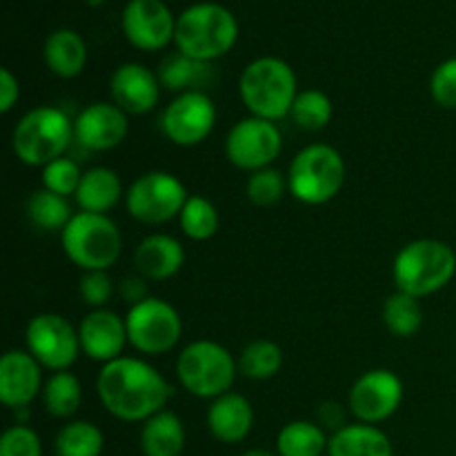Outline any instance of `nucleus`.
Wrapping results in <instances>:
<instances>
[{"label": "nucleus", "instance_id": "nucleus-27", "mask_svg": "<svg viewBox=\"0 0 456 456\" xmlns=\"http://www.w3.org/2000/svg\"><path fill=\"white\" fill-rule=\"evenodd\" d=\"M328 435L314 421H292L281 428L276 436L279 456H321L328 452Z\"/></svg>", "mask_w": 456, "mask_h": 456}, {"label": "nucleus", "instance_id": "nucleus-44", "mask_svg": "<svg viewBox=\"0 0 456 456\" xmlns=\"http://www.w3.org/2000/svg\"><path fill=\"white\" fill-rule=\"evenodd\" d=\"M87 3H89V4H94V7H96V4H101L102 0H87Z\"/></svg>", "mask_w": 456, "mask_h": 456}, {"label": "nucleus", "instance_id": "nucleus-23", "mask_svg": "<svg viewBox=\"0 0 456 456\" xmlns=\"http://www.w3.org/2000/svg\"><path fill=\"white\" fill-rule=\"evenodd\" d=\"M328 456H395L390 436L377 426L354 423L332 432Z\"/></svg>", "mask_w": 456, "mask_h": 456}, {"label": "nucleus", "instance_id": "nucleus-5", "mask_svg": "<svg viewBox=\"0 0 456 456\" xmlns=\"http://www.w3.org/2000/svg\"><path fill=\"white\" fill-rule=\"evenodd\" d=\"M239 38V25L232 12L214 3H200L185 9L176 20L178 52L196 61L212 62L225 56Z\"/></svg>", "mask_w": 456, "mask_h": 456}, {"label": "nucleus", "instance_id": "nucleus-18", "mask_svg": "<svg viewBox=\"0 0 456 456\" xmlns=\"http://www.w3.org/2000/svg\"><path fill=\"white\" fill-rule=\"evenodd\" d=\"M43 387V365L29 352L9 350L0 359V401L7 408H29Z\"/></svg>", "mask_w": 456, "mask_h": 456}, {"label": "nucleus", "instance_id": "nucleus-7", "mask_svg": "<svg viewBox=\"0 0 456 456\" xmlns=\"http://www.w3.org/2000/svg\"><path fill=\"white\" fill-rule=\"evenodd\" d=\"M62 252L85 272L110 270L123 252L118 225L107 214L78 212L61 234Z\"/></svg>", "mask_w": 456, "mask_h": 456}, {"label": "nucleus", "instance_id": "nucleus-4", "mask_svg": "<svg viewBox=\"0 0 456 456\" xmlns=\"http://www.w3.org/2000/svg\"><path fill=\"white\" fill-rule=\"evenodd\" d=\"M74 142V123L62 110L43 105L29 110L12 134V147L18 160L29 167H45L62 159Z\"/></svg>", "mask_w": 456, "mask_h": 456}, {"label": "nucleus", "instance_id": "nucleus-17", "mask_svg": "<svg viewBox=\"0 0 456 456\" xmlns=\"http://www.w3.org/2000/svg\"><path fill=\"white\" fill-rule=\"evenodd\" d=\"M80 337V350L98 363H111V361L120 359L125 350L127 338V325L125 319H120L116 312L107 310H92L78 328Z\"/></svg>", "mask_w": 456, "mask_h": 456}, {"label": "nucleus", "instance_id": "nucleus-10", "mask_svg": "<svg viewBox=\"0 0 456 456\" xmlns=\"http://www.w3.org/2000/svg\"><path fill=\"white\" fill-rule=\"evenodd\" d=\"M187 190L178 176L169 172H147L129 185L125 194L129 216L145 225H163L181 216L187 203Z\"/></svg>", "mask_w": 456, "mask_h": 456}, {"label": "nucleus", "instance_id": "nucleus-37", "mask_svg": "<svg viewBox=\"0 0 456 456\" xmlns=\"http://www.w3.org/2000/svg\"><path fill=\"white\" fill-rule=\"evenodd\" d=\"M0 456H43V441L29 426L16 423L0 439Z\"/></svg>", "mask_w": 456, "mask_h": 456}, {"label": "nucleus", "instance_id": "nucleus-1", "mask_svg": "<svg viewBox=\"0 0 456 456\" xmlns=\"http://www.w3.org/2000/svg\"><path fill=\"white\" fill-rule=\"evenodd\" d=\"M96 392L102 408L118 421L145 423L163 412L172 399V386L163 374L142 359L120 356L98 372Z\"/></svg>", "mask_w": 456, "mask_h": 456}, {"label": "nucleus", "instance_id": "nucleus-2", "mask_svg": "<svg viewBox=\"0 0 456 456\" xmlns=\"http://www.w3.org/2000/svg\"><path fill=\"white\" fill-rule=\"evenodd\" d=\"M454 249L436 239H417L403 245L392 263L396 289L414 298L436 294L454 279Z\"/></svg>", "mask_w": 456, "mask_h": 456}, {"label": "nucleus", "instance_id": "nucleus-41", "mask_svg": "<svg viewBox=\"0 0 456 456\" xmlns=\"http://www.w3.org/2000/svg\"><path fill=\"white\" fill-rule=\"evenodd\" d=\"M147 279H142L141 274L136 276H125L118 285V294L123 297L125 303H129V307L136 305V303L145 301L147 298Z\"/></svg>", "mask_w": 456, "mask_h": 456}, {"label": "nucleus", "instance_id": "nucleus-43", "mask_svg": "<svg viewBox=\"0 0 456 456\" xmlns=\"http://www.w3.org/2000/svg\"><path fill=\"white\" fill-rule=\"evenodd\" d=\"M243 456H279L274 452H270V450H263V448H254V450H248Z\"/></svg>", "mask_w": 456, "mask_h": 456}, {"label": "nucleus", "instance_id": "nucleus-33", "mask_svg": "<svg viewBox=\"0 0 456 456\" xmlns=\"http://www.w3.org/2000/svg\"><path fill=\"white\" fill-rule=\"evenodd\" d=\"M181 230L187 239L191 240H209L218 232L221 225V218H218V209L212 200H208L205 196H190L183 208L181 216Z\"/></svg>", "mask_w": 456, "mask_h": 456}, {"label": "nucleus", "instance_id": "nucleus-12", "mask_svg": "<svg viewBox=\"0 0 456 456\" xmlns=\"http://www.w3.org/2000/svg\"><path fill=\"white\" fill-rule=\"evenodd\" d=\"M283 150V136L276 123L256 116L239 120L225 138V156L243 172H258L272 167Z\"/></svg>", "mask_w": 456, "mask_h": 456}, {"label": "nucleus", "instance_id": "nucleus-22", "mask_svg": "<svg viewBox=\"0 0 456 456\" xmlns=\"http://www.w3.org/2000/svg\"><path fill=\"white\" fill-rule=\"evenodd\" d=\"M159 80L169 92H205L216 80V71H214L212 62L196 61V58L176 52L163 58L159 67Z\"/></svg>", "mask_w": 456, "mask_h": 456}, {"label": "nucleus", "instance_id": "nucleus-6", "mask_svg": "<svg viewBox=\"0 0 456 456\" xmlns=\"http://www.w3.org/2000/svg\"><path fill=\"white\" fill-rule=\"evenodd\" d=\"M346 160L325 142H314L298 151L288 169V190L298 203L325 205L337 199L346 183Z\"/></svg>", "mask_w": 456, "mask_h": 456}, {"label": "nucleus", "instance_id": "nucleus-3", "mask_svg": "<svg viewBox=\"0 0 456 456\" xmlns=\"http://www.w3.org/2000/svg\"><path fill=\"white\" fill-rule=\"evenodd\" d=\"M239 92L249 114L276 123L292 111L298 96L297 76L281 58H256L240 74Z\"/></svg>", "mask_w": 456, "mask_h": 456}, {"label": "nucleus", "instance_id": "nucleus-11", "mask_svg": "<svg viewBox=\"0 0 456 456\" xmlns=\"http://www.w3.org/2000/svg\"><path fill=\"white\" fill-rule=\"evenodd\" d=\"M27 352L43 368L52 372H65L76 363L80 350L78 330L61 314L43 312L27 323L25 330Z\"/></svg>", "mask_w": 456, "mask_h": 456}, {"label": "nucleus", "instance_id": "nucleus-40", "mask_svg": "<svg viewBox=\"0 0 456 456\" xmlns=\"http://www.w3.org/2000/svg\"><path fill=\"white\" fill-rule=\"evenodd\" d=\"M20 98V85L9 69H0V111L9 114Z\"/></svg>", "mask_w": 456, "mask_h": 456}, {"label": "nucleus", "instance_id": "nucleus-38", "mask_svg": "<svg viewBox=\"0 0 456 456\" xmlns=\"http://www.w3.org/2000/svg\"><path fill=\"white\" fill-rule=\"evenodd\" d=\"M78 289L85 305L94 307V310H102L114 297V281L110 279L105 270L85 272Z\"/></svg>", "mask_w": 456, "mask_h": 456}, {"label": "nucleus", "instance_id": "nucleus-32", "mask_svg": "<svg viewBox=\"0 0 456 456\" xmlns=\"http://www.w3.org/2000/svg\"><path fill=\"white\" fill-rule=\"evenodd\" d=\"M383 323L395 337H414L423 325V307L419 298L396 289L383 303Z\"/></svg>", "mask_w": 456, "mask_h": 456}, {"label": "nucleus", "instance_id": "nucleus-25", "mask_svg": "<svg viewBox=\"0 0 456 456\" xmlns=\"http://www.w3.org/2000/svg\"><path fill=\"white\" fill-rule=\"evenodd\" d=\"M123 196V183L118 174L110 167H92L83 172L76 203L83 212L107 214Z\"/></svg>", "mask_w": 456, "mask_h": 456}, {"label": "nucleus", "instance_id": "nucleus-9", "mask_svg": "<svg viewBox=\"0 0 456 456\" xmlns=\"http://www.w3.org/2000/svg\"><path fill=\"white\" fill-rule=\"evenodd\" d=\"M127 338L141 354H167L178 346L183 334V319L172 303L147 297L129 307L125 316Z\"/></svg>", "mask_w": 456, "mask_h": 456}, {"label": "nucleus", "instance_id": "nucleus-8", "mask_svg": "<svg viewBox=\"0 0 456 456\" xmlns=\"http://www.w3.org/2000/svg\"><path fill=\"white\" fill-rule=\"evenodd\" d=\"M176 374L183 390L199 399L214 401L232 390L239 363L221 343L200 338L183 347L176 361Z\"/></svg>", "mask_w": 456, "mask_h": 456}, {"label": "nucleus", "instance_id": "nucleus-21", "mask_svg": "<svg viewBox=\"0 0 456 456\" xmlns=\"http://www.w3.org/2000/svg\"><path fill=\"white\" fill-rule=\"evenodd\" d=\"M208 428L221 444H240L254 428L252 403L236 392L218 396L208 410Z\"/></svg>", "mask_w": 456, "mask_h": 456}, {"label": "nucleus", "instance_id": "nucleus-42", "mask_svg": "<svg viewBox=\"0 0 456 456\" xmlns=\"http://www.w3.org/2000/svg\"><path fill=\"white\" fill-rule=\"evenodd\" d=\"M319 426H325V428H332L334 432L341 430L343 426H347L346 423V412H343V408L338 403H334V401H328V403H323L319 408Z\"/></svg>", "mask_w": 456, "mask_h": 456}, {"label": "nucleus", "instance_id": "nucleus-35", "mask_svg": "<svg viewBox=\"0 0 456 456\" xmlns=\"http://www.w3.org/2000/svg\"><path fill=\"white\" fill-rule=\"evenodd\" d=\"M245 191H248V199L252 200L256 208H272V205H276L283 199L285 191H289L288 176H283V174L274 167L258 169V172L249 174Z\"/></svg>", "mask_w": 456, "mask_h": 456}, {"label": "nucleus", "instance_id": "nucleus-19", "mask_svg": "<svg viewBox=\"0 0 456 456\" xmlns=\"http://www.w3.org/2000/svg\"><path fill=\"white\" fill-rule=\"evenodd\" d=\"M159 74L138 62H125L111 76V101L127 116L150 114L160 101Z\"/></svg>", "mask_w": 456, "mask_h": 456}, {"label": "nucleus", "instance_id": "nucleus-20", "mask_svg": "<svg viewBox=\"0 0 456 456\" xmlns=\"http://www.w3.org/2000/svg\"><path fill=\"white\" fill-rule=\"evenodd\" d=\"M185 265L181 240L169 234H150L134 249V267L147 281H167Z\"/></svg>", "mask_w": 456, "mask_h": 456}, {"label": "nucleus", "instance_id": "nucleus-16", "mask_svg": "<svg viewBox=\"0 0 456 456\" xmlns=\"http://www.w3.org/2000/svg\"><path fill=\"white\" fill-rule=\"evenodd\" d=\"M123 31L134 47L156 52L174 38L176 20L160 0H129L123 12Z\"/></svg>", "mask_w": 456, "mask_h": 456}, {"label": "nucleus", "instance_id": "nucleus-24", "mask_svg": "<svg viewBox=\"0 0 456 456\" xmlns=\"http://www.w3.org/2000/svg\"><path fill=\"white\" fill-rule=\"evenodd\" d=\"M185 439L181 417L163 410L142 423L141 450L145 456H181L185 450Z\"/></svg>", "mask_w": 456, "mask_h": 456}, {"label": "nucleus", "instance_id": "nucleus-13", "mask_svg": "<svg viewBox=\"0 0 456 456\" xmlns=\"http://www.w3.org/2000/svg\"><path fill=\"white\" fill-rule=\"evenodd\" d=\"M216 105L208 92H185L169 101L160 116L163 134L178 147H194L212 134Z\"/></svg>", "mask_w": 456, "mask_h": 456}, {"label": "nucleus", "instance_id": "nucleus-34", "mask_svg": "<svg viewBox=\"0 0 456 456\" xmlns=\"http://www.w3.org/2000/svg\"><path fill=\"white\" fill-rule=\"evenodd\" d=\"M332 116V101L321 89H303V92H298L292 111H289V118L297 123V127L305 129V132H321L323 127H328Z\"/></svg>", "mask_w": 456, "mask_h": 456}, {"label": "nucleus", "instance_id": "nucleus-36", "mask_svg": "<svg viewBox=\"0 0 456 456\" xmlns=\"http://www.w3.org/2000/svg\"><path fill=\"white\" fill-rule=\"evenodd\" d=\"M80 178H83V172H80L78 163L71 160L69 156H62V159L52 160V163L43 167L45 190L65 196V199H69L71 194L76 196V191H78V185H80Z\"/></svg>", "mask_w": 456, "mask_h": 456}, {"label": "nucleus", "instance_id": "nucleus-39", "mask_svg": "<svg viewBox=\"0 0 456 456\" xmlns=\"http://www.w3.org/2000/svg\"><path fill=\"white\" fill-rule=\"evenodd\" d=\"M430 94L444 110H456V58L441 62L430 78Z\"/></svg>", "mask_w": 456, "mask_h": 456}, {"label": "nucleus", "instance_id": "nucleus-31", "mask_svg": "<svg viewBox=\"0 0 456 456\" xmlns=\"http://www.w3.org/2000/svg\"><path fill=\"white\" fill-rule=\"evenodd\" d=\"M283 368V350L274 341L258 338L243 347L239 356V372L252 381H267Z\"/></svg>", "mask_w": 456, "mask_h": 456}, {"label": "nucleus", "instance_id": "nucleus-30", "mask_svg": "<svg viewBox=\"0 0 456 456\" xmlns=\"http://www.w3.org/2000/svg\"><path fill=\"white\" fill-rule=\"evenodd\" d=\"M56 456H101L105 436L89 421H69L56 435Z\"/></svg>", "mask_w": 456, "mask_h": 456}, {"label": "nucleus", "instance_id": "nucleus-28", "mask_svg": "<svg viewBox=\"0 0 456 456\" xmlns=\"http://www.w3.org/2000/svg\"><path fill=\"white\" fill-rule=\"evenodd\" d=\"M27 218L40 232H61L74 218L71 205L65 196L53 194L49 190H38L27 199Z\"/></svg>", "mask_w": 456, "mask_h": 456}, {"label": "nucleus", "instance_id": "nucleus-29", "mask_svg": "<svg viewBox=\"0 0 456 456\" xmlns=\"http://www.w3.org/2000/svg\"><path fill=\"white\" fill-rule=\"evenodd\" d=\"M43 403L49 417L69 419L78 412L83 403V387L76 374L69 370L53 372L43 387Z\"/></svg>", "mask_w": 456, "mask_h": 456}, {"label": "nucleus", "instance_id": "nucleus-14", "mask_svg": "<svg viewBox=\"0 0 456 456\" xmlns=\"http://www.w3.org/2000/svg\"><path fill=\"white\" fill-rule=\"evenodd\" d=\"M403 401V383L392 370L377 368L361 374L347 396V408L359 423L387 421Z\"/></svg>", "mask_w": 456, "mask_h": 456}, {"label": "nucleus", "instance_id": "nucleus-15", "mask_svg": "<svg viewBox=\"0 0 456 456\" xmlns=\"http://www.w3.org/2000/svg\"><path fill=\"white\" fill-rule=\"evenodd\" d=\"M127 134V114L116 102H92L74 120V142L89 151L114 150Z\"/></svg>", "mask_w": 456, "mask_h": 456}, {"label": "nucleus", "instance_id": "nucleus-26", "mask_svg": "<svg viewBox=\"0 0 456 456\" xmlns=\"http://www.w3.org/2000/svg\"><path fill=\"white\" fill-rule=\"evenodd\" d=\"M45 62L61 78H76L87 62V45L71 29L53 31L45 43Z\"/></svg>", "mask_w": 456, "mask_h": 456}]
</instances>
